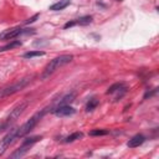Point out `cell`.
<instances>
[{
    "instance_id": "6da1fadb",
    "label": "cell",
    "mask_w": 159,
    "mask_h": 159,
    "mask_svg": "<svg viewBox=\"0 0 159 159\" xmlns=\"http://www.w3.org/2000/svg\"><path fill=\"white\" fill-rule=\"evenodd\" d=\"M72 58H73L72 55H61V56L55 57L53 60H51V61L46 65V67L43 68V72H42V75H41V80L48 78L56 70H58L60 67H62V66L70 63V62L72 61Z\"/></svg>"
},
{
    "instance_id": "7a4b0ae2",
    "label": "cell",
    "mask_w": 159,
    "mask_h": 159,
    "mask_svg": "<svg viewBox=\"0 0 159 159\" xmlns=\"http://www.w3.org/2000/svg\"><path fill=\"white\" fill-rule=\"evenodd\" d=\"M47 111L46 109H43V111H41V112H37V113H35L29 120H26L20 128H17V138H21V137H25L27 133H30L34 128H35V125L39 123V120L41 119V117L46 113Z\"/></svg>"
},
{
    "instance_id": "3957f363",
    "label": "cell",
    "mask_w": 159,
    "mask_h": 159,
    "mask_svg": "<svg viewBox=\"0 0 159 159\" xmlns=\"http://www.w3.org/2000/svg\"><path fill=\"white\" fill-rule=\"evenodd\" d=\"M29 82H30V78L29 77H25L22 80H19L17 82L12 83L11 86H6V87L0 88V99L1 98H5L7 96H11V94H14V93H16L19 91H21Z\"/></svg>"
},
{
    "instance_id": "277c9868",
    "label": "cell",
    "mask_w": 159,
    "mask_h": 159,
    "mask_svg": "<svg viewBox=\"0 0 159 159\" xmlns=\"http://www.w3.org/2000/svg\"><path fill=\"white\" fill-rule=\"evenodd\" d=\"M26 107H27V103L26 102H24V103H20L19 106H16L12 111H11V113L9 114V117H7V119H6V122L2 124V127H1V129L2 128H7L9 125H11L21 114H22V112L26 109Z\"/></svg>"
},
{
    "instance_id": "5b68a950",
    "label": "cell",
    "mask_w": 159,
    "mask_h": 159,
    "mask_svg": "<svg viewBox=\"0 0 159 159\" xmlns=\"http://www.w3.org/2000/svg\"><path fill=\"white\" fill-rule=\"evenodd\" d=\"M16 138H17V128L10 129V132L0 140V155H2L6 152V149L15 142Z\"/></svg>"
},
{
    "instance_id": "8992f818",
    "label": "cell",
    "mask_w": 159,
    "mask_h": 159,
    "mask_svg": "<svg viewBox=\"0 0 159 159\" xmlns=\"http://www.w3.org/2000/svg\"><path fill=\"white\" fill-rule=\"evenodd\" d=\"M34 29H21V27H14L10 30H5L2 34H0V40H11L21 34H29V32H34Z\"/></svg>"
},
{
    "instance_id": "52a82bcc",
    "label": "cell",
    "mask_w": 159,
    "mask_h": 159,
    "mask_svg": "<svg viewBox=\"0 0 159 159\" xmlns=\"http://www.w3.org/2000/svg\"><path fill=\"white\" fill-rule=\"evenodd\" d=\"M52 113L56 114L57 117H68L76 113V109L73 107H71L70 104H65V106H57L52 109Z\"/></svg>"
},
{
    "instance_id": "ba28073f",
    "label": "cell",
    "mask_w": 159,
    "mask_h": 159,
    "mask_svg": "<svg viewBox=\"0 0 159 159\" xmlns=\"http://www.w3.org/2000/svg\"><path fill=\"white\" fill-rule=\"evenodd\" d=\"M144 140H145V137H144V135H142V134H135L134 137H132V138L128 140L127 145H128L129 148H135V147L142 145V144L144 143Z\"/></svg>"
},
{
    "instance_id": "9c48e42d",
    "label": "cell",
    "mask_w": 159,
    "mask_h": 159,
    "mask_svg": "<svg viewBox=\"0 0 159 159\" xmlns=\"http://www.w3.org/2000/svg\"><path fill=\"white\" fill-rule=\"evenodd\" d=\"M70 0H60L57 2H55L53 5L50 6V10H53V11H58V10H63L66 6L70 5Z\"/></svg>"
},
{
    "instance_id": "30bf717a",
    "label": "cell",
    "mask_w": 159,
    "mask_h": 159,
    "mask_svg": "<svg viewBox=\"0 0 159 159\" xmlns=\"http://www.w3.org/2000/svg\"><path fill=\"white\" fill-rule=\"evenodd\" d=\"M73 99H75V93H68V94H66V96H63L58 102H57V104H56V107L57 106H65V104H70L71 102H73Z\"/></svg>"
},
{
    "instance_id": "8fae6325",
    "label": "cell",
    "mask_w": 159,
    "mask_h": 159,
    "mask_svg": "<svg viewBox=\"0 0 159 159\" xmlns=\"http://www.w3.org/2000/svg\"><path fill=\"white\" fill-rule=\"evenodd\" d=\"M29 149H30V147H27V145H21V147H20L19 149H16L10 157H11V158H20V157L25 155Z\"/></svg>"
},
{
    "instance_id": "7c38bea8",
    "label": "cell",
    "mask_w": 159,
    "mask_h": 159,
    "mask_svg": "<svg viewBox=\"0 0 159 159\" xmlns=\"http://www.w3.org/2000/svg\"><path fill=\"white\" fill-rule=\"evenodd\" d=\"M21 45H22L21 41L15 40V41H12V42H10V43H7V45L0 47V52H2V51H7V50H11V48H15V47H20Z\"/></svg>"
},
{
    "instance_id": "4fadbf2b",
    "label": "cell",
    "mask_w": 159,
    "mask_h": 159,
    "mask_svg": "<svg viewBox=\"0 0 159 159\" xmlns=\"http://www.w3.org/2000/svg\"><path fill=\"white\" fill-rule=\"evenodd\" d=\"M41 139H42V137H41V135L30 137V138H26V139L22 142V144H21V145H27V147H31L32 144H35L36 142H39V140H41Z\"/></svg>"
},
{
    "instance_id": "5bb4252c",
    "label": "cell",
    "mask_w": 159,
    "mask_h": 159,
    "mask_svg": "<svg viewBox=\"0 0 159 159\" xmlns=\"http://www.w3.org/2000/svg\"><path fill=\"white\" fill-rule=\"evenodd\" d=\"M98 99L97 98H91L88 102H87V104H86V111L87 112H92L93 109H96V107L98 106Z\"/></svg>"
},
{
    "instance_id": "9a60e30c",
    "label": "cell",
    "mask_w": 159,
    "mask_h": 159,
    "mask_svg": "<svg viewBox=\"0 0 159 159\" xmlns=\"http://www.w3.org/2000/svg\"><path fill=\"white\" fill-rule=\"evenodd\" d=\"M83 137V134L81 133V132H75V133H72L71 135H68V137H66L65 138V143H72V142H75L76 139H80V138H82Z\"/></svg>"
},
{
    "instance_id": "2e32d148",
    "label": "cell",
    "mask_w": 159,
    "mask_h": 159,
    "mask_svg": "<svg viewBox=\"0 0 159 159\" xmlns=\"http://www.w3.org/2000/svg\"><path fill=\"white\" fill-rule=\"evenodd\" d=\"M43 55H45L43 51L37 50V51H29V52L24 53V57L25 58H32V57H39V56H43Z\"/></svg>"
},
{
    "instance_id": "e0dca14e",
    "label": "cell",
    "mask_w": 159,
    "mask_h": 159,
    "mask_svg": "<svg viewBox=\"0 0 159 159\" xmlns=\"http://www.w3.org/2000/svg\"><path fill=\"white\" fill-rule=\"evenodd\" d=\"M91 22H92V16H89V15L82 16V17H80V19L76 20V24H78V25H88Z\"/></svg>"
},
{
    "instance_id": "ac0fdd59",
    "label": "cell",
    "mask_w": 159,
    "mask_h": 159,
    "mask_svg": "<svg viewBox=\"0 0 159 159\" xmlns=\"http://www.w3.org/2000/svg\"><path fill=\"white\" fill-rule=\"evenodd\" d=\"M124 84L123 83H120V82H117V83H114V84H112L108 89H107V94H112V93H114L116 91H118L120 87H123Z\"/></svg>"
},
{
    "instance_id": "d6986e66",
    "label": "cell",
    "mask_w": 159,
    "mask_h": 159,
    "mask_svg": "<svg viewBox=\"0 0 159 159\" xmlns=\"http://www.w3.org/2000/svg\"><path fill=\"white\" fill-rule=\"evenodd\" d=\"M106 134H108V130H106V129H93V130L89 132V135H92V137H96V135H106Z\"/></svg>"
},
{
    "instance_id": "ffe728a7",
    "label": "cell",
    "mask_w": 159,
    "mask_h": 159,
    "mask_svg": "<svg viewBox=\"0 0 159 159\" xmlns=\"http://www.w3.org/2000/svg\"><path fill=\"white\" fill-rule=\"evenodd\" d=\"M39 16H40L39 14L34 15L32 17H30V19H27V20H26V24H32V22H35V21H36V19H39Z\"/></svg>"
},
{
    "instance_id": "44dd1931",
    "label": "cell",
    "mask_w": 159,
    "mask_h": 159,
    "mask_svg": "<svg viewBox=\"0 0 159 159\" xmlns=\"http://www.w3.org/2000/svg\"><path fill=\"white\" fill-rule=\"evenodd\" d=\"M76 25V20H72V21H68V22H66L65 24V29H68V27H72V26H75Z\"/></svg>"
},
{
    "instance_id": "7402d4cb",
    "label": "cell",
    "mask_w": 159,
    "mask_h": 159,
    "mask_svg": "<svg viewBox=\"0 0 159 159\" xmlns=\"http://www.w3.org/2000/svg\"><path fill=\"white\" fill-rule=\"evenodd\" d=\"M1 127H2V124H0V129H1Z\"/></svg>"
},
{
    "instance_id": "603a6c76",
    "label": "cell",
    "mask_w": 159,
    "mask_h": 159,
    "mask_svg": "<svg viewBox=\"0 0 159 159\" xmlns=\"http://www.w3.org/2000/svg\"><path fill=\"white\" fill-rule=\"evenodd\" d=\"M118 1H122V0H118Z\"/></svg>"
}]
</instances>
